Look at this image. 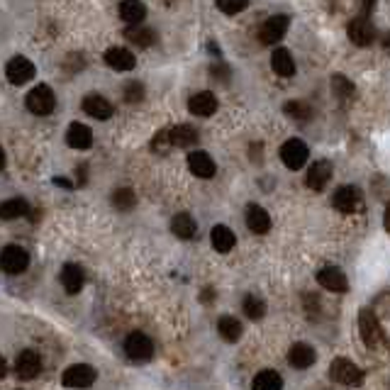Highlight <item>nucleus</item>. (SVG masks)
<instances>
[{
	"label": "nucleus",
	"mask_w": 390,
	"mask_h": 390,
	"mask_svg": "<svg viewBox=\"0 0 390 390\" xmlns=\"http://www.w3.org/2000/svg\"><path fill=\"white\" fill-rule=\"evenodd\" d=\"M66 141L71 149H88V146L93 144V132L91 127H86V125L73 122L66 132Z\"/></svg>",
	"instance_id": "5701e85b"
},
{
	"label": "nucleus",
	"mask_w": 390,
	"mask_h": 390,
	"mask_svg": "<svg viewBox=\"0 0 390 390\" xmlns=\"http://www.w3.org/2000/svg\"><path fill=\"white\" fill-rule=\"evenodd\" d=\"M113 205L118 210H122V213H130L132 208L137 205V195H134V191L132 188H118V191L113 193Z\"/></svg>",
	"instance_id": "473e14b6"
},
{
	"label": "nucleus",
	"mask_w": 390,
	"mask_h": 390,
	"mask_svg": "<svg viewBox=\"0 0 390 390\" xmlns=\"http://www.w3.org/2000/svg\"><path fill=\"white\" fill-rule=\"evenodd\" d=\"M329 178H332V163L329 161H315L313 166H310L305 183H308V188H313L315 193H320V191H325Z\"/></svg>",
	"instance_id": "2eb2a0df"
},
{
	"label": "nucleus",
	"mask_w": 390,
	"mask_h": 390,
	"mask_svg": "<svg viewBox=\"0 0 390 390\" xmlns=\"http://www.w3.org/2000/svg\"><path fill=\"white\" fill-rule=\"evenodd\" d=\"M54 183H56V186H61V188H66V191H73V183L68 181V178H59V176H56Z\"/></svg>",
	"instance_id": "ea45409f"
},
{
	"label": "nucleus",
	"mask_w": 390,
	"mask_h": 390,
	"mask_svg": "<svg viewBox=\"0 0 390 390\" xmlns=\"http://www.w3.org/2000/svg\"><path fill=\"white\" fill-rule=\"evenodd\" d=\"M151 149H154V151H168V149H173V146H171V137H168V130L156 132V137L151 139Z\"/></svg>",
	"instance_id": "4c0bfd02"
},
{
	"label": "nucleus",
	"mask_w": 390,
	"mask_h": 390,
	"mask_svg": "<svg viewBox=\"0 0 390 390\" xmlns=\"http://www.w3.org/2000/svg\"><path fill=\"white\" fill-rule=\"evenodd\" d=\"M271 68L273 73H278L281 78H291L295 73V61L288 49H276L271 54Z\"/></svg>",
	"instance_id": "a878e982"
},
{
	"label": "nucleus",
	"mask_w": 390,
	"mask_h": 390,
	"mask_svg": "<svg viewBox=\"0 0 390 390\" xmlns=\"http://www.w3.org/2000/svg\"><path fill=\"white\" fill-rule=\"evenodd\" d=\"M3 166H5V154H3V149H0V171H3Z\"/></svg>",
	"instance_id": "37998d69"
},
{
	"label": "nucleus",
	"mask_w": 390,
	"mask_h": 390,
	"mask_svg": "<svg viewBox=\"0 0 390 390\" xmlns=\"http://www.w3.org/2000/svg\"><path fill=\"white\" fill-rule=\"evenodd\" d=\"M329 376L332 381L341 383V386H361L363 383V373L356 363H351L349 358H334L329 366Z\"/></svg>",
	"instance_id": "7ed1b4c3"
},
{
	"label": "nucleus",
	"mask_w": 390,
	"mask_h": 390,
	"mask_svg": "<svg viewBox=\"0 0 390 390\" xmlns=\"http://www.w3.org/2000/svg\"><path fill=\"white\" fill-rule=\"evenodd\" d=\"M310 151H308V144L303 139H288L286 144L281 146V161L286 163L291 171H298V168L305 166L308 161Z\"/></svg>",
	"instance_id": "0eeeda50"
},
{
	"label": "nucleus",
	"mask_w": 390,
	"mask_h": 390,
	"mask_svg": "<svg viewBox=\"0 0 390 390\" xmlns=\"http://www.w3.org/2000/svg\"><path fill=\"white\" fill-rule=\"evenodd\" d=\"M188 168H191V173L198 178H213L215 171H218L213 156L205 154V151H191V156H188Z\"/></svg>",
	"instance_id": "dca6fc26"
},
{
	"label": "nucleus",
	"mask_w": 390,
	"mask_h": 390,
	"mask_svg": "<svg viewBox=\"0 0 390 390\" xmlns=\"http://www.w3.org/2000/svg\"><path fill=\"white\" fill-rule=\"evenodd\" d=\"M105 64L115 68V71H132L137 66V56L130 49H122V46H110L105 51Z\"/></svg>",
	"instance_id": "4468645a"
},
{
	"label": "nucleus",
	"mask_w": 390,
	"mask_h": 390,
	"mask_svg": "<svg viewBox=\"0 0 390 390\" xmlns=\"http://www.w3.org/2000/svg\"><path fill=\"white\" fill-rule=\"evenodd\" d=\"M249 5V0H218V8L222 10L225 15H237Z\"/></svg>",
	"instance_id": "e433bc0d"
},
{
	"label": "nucleus",
	"mask_w": 390,
	"mask_h": 390,
	"mask_svg": "<svg viewBox=\"0 0 390 390\" xmlns=\"http://www.w3.org/2000/svg\"><path fill=\"white\" fill-rule=\"evenodd\" d=\"M288 27H291V18L288 15H273V18H268L259 30L261 44H278L288 34Z\"/></svg>",
	"instance_id": "39448f33"
},
{
	"label": "nucleus",
	"mask_w": 390,
	"mask_h": 390,
	"mask_svg": "<svg viewBox=\"0 0 390 390\" xmlns=\"http://www.w3.org/2000/svg\"><path fill=\"white\" fill-rule=\"evenodd\" d=\"M5 373H8V363H5L3 356H0V378H5Z\"/></svg>",
	"instance_id": "a19ab883"
},
{
	"label": "nucleus",
	"mask_w": 390,
	"mask_h": 390,
	"mask_svg": "<svg viewBox=\"0 0 390 390\" xmlns=\"http://www.w3.org/2000/svg\"><path fill=\"white\" fill-rule=\"evenodd\" d=\"M315 349L310 344H303V341H298V344L291 346V351H288V363H291L293 368H310L315 363Z\"/></svg>",
	"instance_id": "412c9836"
},
{
	"label": "nucleus",
	"mask_w": 390,
	"mask_h": 390,
	"mask_svg": "<svg viewBox=\"0 0 390 390\" xmlns=\"http://www.w3.org/2000/svg\"><path fill=\"white\" fill-rule=\"evenodd\" d=\"M83 113H88L96 120H108L113 118V105H110V100L98 96V93H91V96L83 98Z\"/></svg>",
	"instance_id": "6ab92c4d"
},
{
	"label": "nucleus",
	"mask_w": 390,
	"mask_h": 390,
	"mask_svg": "<svg viewBox=\"0 0 390 390\" xmlns=\"http://www.w3.org/2000/svg\"><path fill=\"white\" fill-rule=\"evenodd\" d=\"M125 354L134 363H146L154 356V341L146 334H141V332H132L127 339H125Z\"/></svg>",
	"instance_id": "f257e3e1"
},
{
	"label": "nucleus",
	"mask_w": 390,
	"mask_h": 390,
	"mask_svg": "<svg viewBox=\"0 0 390 390\" xmlns=\"http://www.w3.org/2000/svg\"><path fill=\"white\" fill-rule=\"evenodd\" d=\"M218 329H220V334H222V339L229 341V344H234V341L241 339V325H239V320L232 317V315H225V317H220Z\"/></svg>",
	"instance_id": "7c9ffc66"
},
{
	"label": "nucleus",
	"mask_w": 390,
	"mask_h": 390,
	"mask_svg": "<svg viewBox=\"0 0 390 390\" xmlns=\"http://www.w3.org/2000/svg\"><path fill=\"white\" fill-rule=\"evenodd\" d=\"M66 388H91L96 383V368L88 366V363H76V366L66 368L64 371V378H61Z\"/></svg>",
	"instance_id": "423d86ee"
},
{
	"label": "nucleus",
	"mask_w": 390,
	"mask_h": 390,
	"mask_svg": "<svg viewBox=\"0 0 390 390\" xmlns=\"http://www.w3.org/2000/svg\"><path fill=\"white\" fill-rule=\"evenodd\" d=\"M317 283L322 288L332 293H346L349 291V281H346L344 271L341 268H334V266H327L322 271L317 273Z\"/></svg>",
	"instance_id": "f8f14e48"
},
{
	"label": "nucleus",
	"mask_w": 390,
	"mask_h": 390,
	"mask_svg": "<svg viewBox=\"0 0 390 390\" xmlns=\"http://www.w3.org/2000/svg\"><path fill=\"white\" fill-rule=\"evenodd\" d=\"M332 91H334V96L339 98L341 103H346V100L354 98L356 88H354V83H351L349 78L341 76V73H336V76L332 78Z\"/></svg>",
	"instance_id": "2f4dec72"
},
{
	"label": "nucleus",
	"mask_w": 390,
	"mask_h": 390,
	"mask_svg": "<svg viewBox=\"0 0 390 390\" xmlns=\"http://www.w3.org/2000/svg\"><path fill=\"white\" fill-rule=\"evenodd\" d=\"M373 5H376V0H361V15L363 18H368V13L373 10Z\"/></svg>",
	"instance_id": "58836bf2"
},
{
	"label": "nucleus",
	"mask_w": 390,
	"mask_h": 390,
	"mask_svg": "<svg viewBox=\"0 0 390 390\" xmlns=\"http://www.w3.org/2000/svg\"><path fill=\"white\" fill-rule=\"evenodd\" d=\"M203 300H205V303H210V300H213V291H210V288L203 293Z\"/></svg>",
	"instance_id": "79ce46f5"
},
{
	"label": "nucleus",
	"mask_w": 390,
	"mask_h": 390,
	"mask_svg": "<svg viewBox=\"0 0 390 390\" xmlns=\"http://www.w3.org/2000/svg\"><path fill=\"white\" fill-rule=\"evenodd\" d=\"M283 113H286L288 118H293V120H310L313 108H310L308 103H303V100H291V103L283 105Z\"/></svg>",
	"instance_id": "f704fd0d"
},
{
	"label": "nucleus",
	"mask_w": 390,
	"mask_h": 390,
	"mask_svg": "<svg viewBox=\"0 0 390 390\" xmlns=\"http://www.w3.org/2000/svg\"><path fill=\"white\" fill-rule=\"evenodd\" d=\"M125 100H127L130 105H134V103H139L141 98H144V83H139V81H130L127 86H125Z\"/></svg>",
	"instance_id": "c9c22d12"
},
{
	"label": "nucleus",
	"mask_w": 390,
	"mask_h": 390,
	"mask_svg": "<svg viewBox=\"0 0 390 390\" xmlns=\"http://www.w3.org/2000/svg\"><path fill=\"white\" fill-rule=\"evenodd\" d=\"M15 371H18V376L25 378V381H32V378H37V373L42 371L39 354L32 351V349H25L23 354L18 356V361H15Z\"/></svg>",
	"instance_id": "ddd939ff"
},
{
	"label": "nucleus",
	"mask_w": 390,
	"mask_h": 390,
	"mask_svg": "<svg viewBox=\"0 0 390 390\" xmlns=\"http://www.w3.org/2000/svg\"><path fill=\"white\" fill-rule=\"evenodd\" d=\"M358 332H361V339L368 349H373V346L381 341V334H383L381 325H378L376 315H373L371 310H361V313H358Z\"/></svg>",
	"instance_id": "1a4fd4ad"
},
{
	"label": "nucleus",
	"mask_w": 390,
	"mask_h": 390,
	"mask_svg": "<svg viewBox=\"0 0 390 390\" xmlns=\"http://www.w3.org/2000/svg\"><path fill=\"white\" fill-rule=\"evenodd\" d=\"M168 137H171V146H181V149H191L198 144V132L191 125H178V127L168 130Z\"/></svg>",
	"instance_id": "393cba45"
},
{
	"label": "nucleus",
	"mask_w": 390,
	"mask_h": 390,
	"mask_svg": "<svg viewBox=\"0 0 390 390\" xmlns=\"http://www.w3.org/2000/svg\"><path fill=\"white\" fill-rule=\"evenodd\" d=\"M244 315L249 320H261L266 315V303L259 298V295H246L244 298Z\"/></svg>",
	"instance_id": "72a5a7b5"
},
{
	"label": "nucleus",
	"mask_w": 390,
	"mask_h": 390,
	"mask_svg": "<svg viewBox=\"0 0 390 390\" xmlns=\"http://www.w3.org/2000/svg\"><path fill=\"white\" fill-rule=\"evenodd\" d=\"M27 266H30V254L23 246L10 244L0 251V271L10 273V276H18V273H23Z\"/></svg>",
	"instance_id": "20e7f679"
},
{
	"label": "nucleus",
	"mask_w": 390,
	"mask_h": 390,
	"mask_svg": "<svg viewBox=\"0 0 390 390\" xmlns=\"http://www.w3.org/2000/svg\"><path fill=\"white\" fill-rule=\"evenodd\" d=\"M210 241H213V249L220 251V254H229L237 244V237L234 232L225 225H215L213 232H210Z\"/></svg>",
	"instance_id": "aec40b11"
},
{
	"label": "nucleus",
	"mask_w": 390,
	"mask_h": 390,
	"mask_svg": "<svg viewBox=\"0 0 390 390\" xmlns=\"http://www.w3.org/2000/svg\"><path fill=\"white\" fill-rule=\"evenodd\" d=\"M125 37H127L132 44L139 46V49H146V46L156 44V32L149 27H141V25H130V27L125 30Z\"/></svg>",
	"instance_id": "bb28decb"
},
{
	"label": "nucleus",
	"mask_w": 390,
	"mask_h": 390,
	"mask_svg": "<svg viewBox=\"0 0 390 390\" xmlns=\"http://www.w3.org/2000/svg\"><path fill=\"white\" fill-rule=\"evenodd\" d=\"M246 227H249L254 234H266L268 229H271V218H268V213L259 205H249L246 208Z\"/></svg>",
	"instance_id": "4be33fe9"
},
{
	"label": "nucleus",
	"mask_w": 390,
	"mask_h": 390,
	"mask_svg": "<svg viewBox=\"0 0 390 390\" xmlns=\"http://www.w3.org/2000/svg\"><path fill=\"white\" fill-rule=\"evenodd\" d=\"M332 205L344 215L356 213V210L361 208V191H358L356 186H341L339 191L334 193V198H332Z\"/></svg>",
	"instance_id": "9d476101"
},
{
	"label": "nucleus",
	"mask_w": 390,
	"mask_h": 390,
	"mask_svg": "<svg viewBox=\"0 0 390 390\" xmlns=\"http://www.w3.org/2000/svg\"><path fill=\"white\" fill-rule=\"evenodd\" d=\"M251 390H283L281 373L271 371V368H266V371L256 373L254 383H251Z\"/></svg>",
	"instance_id": "c85d7f7f"
},
{
	"label": "nucleus",
	"mask_w": 390,
	"mask_h": 390,
	"mask_svg": "<svg viewBox=\"0 0 390 390\" xmlns=\"http://www.w3.org/2000/svg\"><path fill=\"white\" fill-rule=\"evenodd\" d=\"M83 283H86V276H83V268L76 266V263H66L61 268V286L68 295H76L81 293Z\"/></svg>",
	"instance_id": "a211bd4d"
},
{
	"label": "nucleus",
	"mask_w": 390,
	"mask_h": 390,
	"mask_svg": "<svg viewBox=\"0 0 390 390\" xmlns=\"http://www.w3.org/2000/svg\"><path fill=\"white\" fill-rule=\"evenodd\" d=\"M188 110L198 118H210V115L218 110V98L213 96L210 91H200L188 100Z\"/></svg>",
	"instance_id": "f3484780"
},
{
	"label": "nucleus",
	"mask_w": 390,
	"mask_h": 390,
	"mask_svg": "<svg viewBox=\"0 0 390 390\" xmlns=\"http://www.w3.org/2000/svg\"><path fill=\"white\" fill-rule=\"evenodd\" d=\"M120 18L127 25H141L146 18V5L141 0H122L120 3Z\"/></svg>",
	"instance_id": "b1692460"
},
{
	"label": "nucleus",
	"mask_w": 390,
	"mask_h": 390,
	"mask_svg": "<svg viewBox=\"0 0 390 390\" xmlns=\"http://www.w3.org/2000/svg\"><path fill=\"white\" fill-rule=\"evenodd\" d=\"M5 76H8V81L13 86H25V83L34 78V64L30 59H25V56H15L5 66Z\"/></svg>",
	"instance_id": "6e6552de"
},
{
	"label": "nucleus",
	"mask_w": 390,
	"mask_h": 390,
	"mask_svg": "<svg viewBox=\"0 0 390 390\" xmlns=\"http://www.w3.org/2000/svg\"><path fill=\"white\" fill-rule=\"evenodd\" d=\"M27 213H30V205H27V200H23V198H13V200L0 203V220L25 218Z\"/></svg>",
	"instance_id": "c756f323"
},
{
	"label": "nucleus",
	"mask_w": 390,
	"mask_h": 390,
	"mask_svg": "<svg viewBox=\"0 0 390 390\" xmlns=\"http://www.w3.org/2000/svg\"><path fill=\"white\" fill-rule=\"evenodd\" d=\"M349 39H351V44H356V46H368V44H373V39H376V27H373L371 23H368V18H356V20H351L349 23Z\"/></svg>",
	"instance_id": "9b49d317"
},
{
	"label": "nucleus",
	"mask_w": 390,
	"mask_h": 390,
	"mask_svg": "<svg viewBox=\"0 0 390 390\" xmlns=\"http://www.w3.org/2000/svg\"><path fill=\"white\" fill-rule=\"evenodd\" d=\"M171 232L178 237V239H193L195 232H198V225H195V220L191 218V215L181 213L171 220Z\"/></svg>",
	"instance_id": "cd10ccee"
},
{
	"label": "nucleus",
	"mask_w": 390,
	"mask_h": 390,
	"mask_svg": "<svg viewBox=\"0 0 390 390\" xmlns=\"http://www.w3.org/2000/svg\"><path fill=\"white\" fill-rule=\"evenodd\" d=\"M54 108H56V98L49 86H37L27 93V110L32 115L46 118V115L54 113Z\"/></svg>",
	"instance_id": "f03ea898"
}]
</instances>
